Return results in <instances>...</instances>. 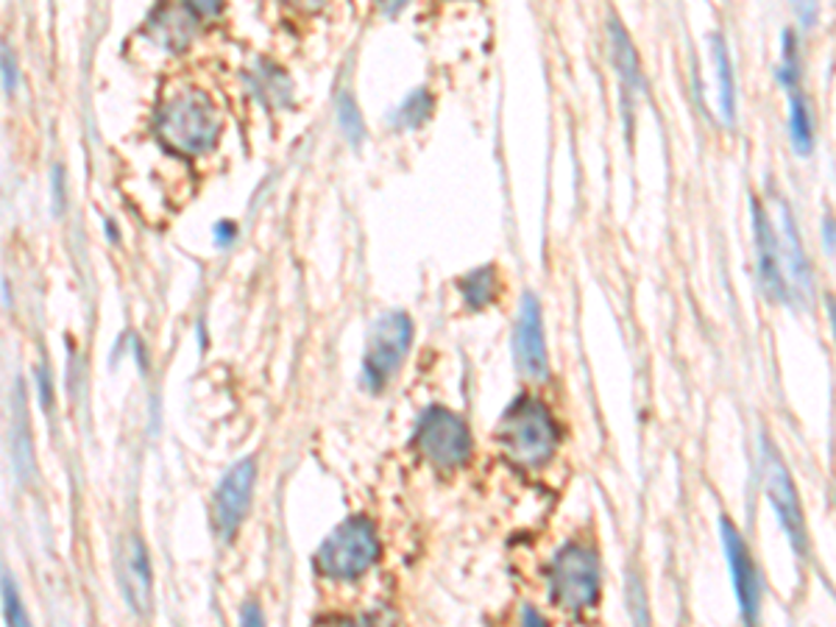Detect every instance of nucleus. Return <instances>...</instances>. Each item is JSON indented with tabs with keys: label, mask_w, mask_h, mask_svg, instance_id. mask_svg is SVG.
<instances>
[{
	"label": "nucleus",
	"mask_w": 836,
	"mask_h": 627,
	"mask_svg": "<svg viewBox=\"0 0 836 627\" xmlns=\"http://www.w3.org/2000/svg\"><path fill=\"white\" fill-rule=\"evenodd\" d=\"M315 627H371L369 619H349V616H330L315 622Z\"/></svg>",
	"instance_id": "28"
},
{
	"label": "nucleus",
	"mask_w": 836,
	"mask_h": 627,
	"mask_svg": "<svg viewBox=\"0 0 836 627\" xmlns=\"http://www.w3.org/2000/svg\"><path fill=\"white\" fill-rule=\"evenodd\" d=\"M413 343V321L407 312H385L374 321L362 352V386L371 393H380L387 379L399 371Z\"/></svg>",
	"instance_id": "4"
},
{
	"label": "nucleus",
	"mask_w": 836,
	"mask_h": 627,
	"mask_svg": "<svg viewBox=\"0 0 836 627\" xmlns=\"http://www.w3.org/2000/svg\"><path fill=\"white\" fill-rule=\"evenodd\" d=\"M184 9H188V12L193 14L195 20L215 17V14H220V3H184Z\"/></svg>",
	"instance_id": "29"
},
{
	"label": "nucleus",
	"mask_w": 836,
	"mask_h": 627,
	"mask_svg": "<svg viewBox=\"0 0 836 627\" xmlns=\"http://www.w3.org/2000/svg\"><path fill=\"white\" fill-rule=\"evenodd\" d=\"M798 14H800V20H803L805 25H812L814 14H817V7H812V3H805V7H798Z\"/></svg>",
	"instance_id": "32"
},
{
	"label": "nucleus",
	"mask_w": 836,
	"mask_h": 627,
	"mask_svg": "<svg viewBox=\"0 0 836 627\" xmlns=\"http://www.w3.org/2000/svg\"><path fill=\"white\" fill-rule=\"evenodd\" d=\"M500 447L513 466L538 469L556 454L558 427L547 404L518 397L500 418Z\"/></svg>",
	"instance_id": "2"
},
{
	"label": "nucleus",
	"mask_w": 836,
	"mask_h": 627,
	"mask_svg": "<svg viewBox=\"0 0 836 627\" xmlns=\"http://www.w3.org/2000/svg\"><path fill=\"white\" fill-rule=\"evenodd\" d=\"M628 603H631V614L636 625L647 627V596H644L642 583L636 578H631V585H628Z\"/></svg>",
	"instance_id": "23"
},
{
	"label": "nucleus",
	"mask_w": 836,
	"mask_h": 627,
	"mask_svg": "<svg viewBox=\"0 0 836 627\" xmlns=\"http://www.w3.org/2000/svg\"><path fill=\"white\" fill-rule=\"evenodd\" d=\"M778 81L792 93L800 81V59H798V37L795 32H784V59L778 64Z\"/></svg>",
	"instance_id": "20"
},
{
	"label": "nucleus",
	"mask_w": 836,
	"mask_h": 627,
	"mask_svg": "<svg viewBox=\"0 0 836 627\" xmlns=\"http://www.w3.org/2000/svg\"><path fill=\"white\" fill-rule=\"evenodd\" d=\"M50 199H53V212L62 215L64 204H68V193H64V168L57 165L53 174H50Z\"/></svg>",
	"instance_id": "24"
},
{
	"label": "nucleus",
	"mask_w": 836,
	"mask_h": 627,
	"mask_svg": "<svg viewBox=\"0 0 836 627\" xmlns=\"http://www.w3.org/2000/svg\"><path fill=\"white\" fill-rule=\"evenodd\" d=\"M416 447L435 466L457 469L471 458V433L446 407H430L416 427Z\"/></svg>",
	"instance_id": "6"
},
{
	"label": "nucleus",
	"mask_w": 836,
	"mask_h": 627,
	"mask_svg": "<svg viewBox=\"0 0 836 627\" xmlns=\"http://www.w3.org/2000/svg\"><path fill=\"white\" fill-rule=\"evenodd\" d=\"M118 578L126 603L138 616H148L154 608V575H151L148 549L140 535H126L118 547Z\"/></svg>",
	"instance_id": "11"
},
{
	"label": "nucleus",
	"mask_w": 836,
	"mask_h": 627,
	"mask_svg": "<svg viewBox=\"0 0 836 627\" xmlns=\"http://www.w3.org/2000/svg\"><path fill=\"white\" fill-rule=\"evenodd\" d=\"M714 45V68H717V81H719V109H722L725 123H733V115H737V84H733V62H730L728 45L725 39L712 37Z\"/></svg>",
	"instance_id": "16"
},
{
	"label": "nucleus",
	"mask_w": 836,
	"mask_h": 627,
	"mask_svg": "<svg viewBox=\"0 0 836 627\" xmlns=\"http://www.w3.org/2000/svg\"><path fill=\"white\" fill-rule=\"evenodd\" d=\"M493 280H497V276H493V265H482L477 268V271H471L468 276H463L461 291L471 310H480V307H486L488 301H491L493 287H497Z\"/></svg>",
	"instance_id": "18"
},
{
	"label": "nucleus",
	"mask_w": 836,
	"mask_h": 627,
	"mask_svg": "<svg viewBox=\"0 0 836 627\" xmlns=\"http://www.w3.org/2000/svg\"><path fill=\"white\" fill-rule=\"evenodd\" d=\"M780 224H784V237H780V249L784 251V262H789V293H798V296L809 298L814 291L812 280V265H809V257L803 251V242H800L798 226H795V217L789 212V206H780Z\"/></svg>",
	"instance_id": "13"
},
{
	"label": "nucleus",
	"mask_w": 836,
	"mask_h": 627,
	"mask_svg": "<svg viewBox=\"0 0 836 627\" xmlns=\"http://www.w3.org/2000/svg\"><path fill=\"white\" fill-rule=\"evenodd\" d=\"M335 115H337V126H341V131L349 138V143L360 145L362 138H366V126H362L360 106H357V100L351 98V93H346V90L337 95Z\"/></svg>",
	"instance_id": "19"
},
{
	"label": "nucleus",
	"mask_w": 836,
	"mask_h": 627,
	"mask_svg": "<svg viewBox=\"0 0 836 627\" xmlns=\"http://www.w3.org/2000/svg\"><path fill=\"white\" fill-rule=\"evenodd\" d=\"M608 34H611L613 62H617L619 75H622V87L624 93H628V115H631V98L642 90V64H638V54L636 48H633L631 37H628V32L619 25L617 17L611 20Z\"/></svg>",
	"instance_id": "14"
},
{
	"label": "nucleus",
	"mask_w": 836,
	"mask_h": 627,
	"mask_svg": "<svg viewBox=\"0 0 836 627\" xmlns=\"http://www.w3.org/2000/svg\"><path fill=\"white\" fill-rule=\"evenodd\" d=\"M107 237H109V240H115V242L120 240V235H118V229H115L112 221H107Z\"/></svg>",
	"instance_id": "33"
},
{
	"label": "nucleus",
	"mask_w": 836,
	"mask_h": 627,
	"mask_svg": "<svg viewBox=\"0 0 836 627\" xmlns=\"http://www.w3.org/2000/svg\"><path fill=\"white\" fill-rule=\"evenodd\" d=\"M380 558V539L366 516H351L337 524L315 553V569L332 580H355Z\"/></svg>",
	"instance_id": "3"
},
{
	"label": "nucleus",
	"mask_w": 836,
	"mask_h": 627,
	"mask_svg": "<svg viewBox=\"0 0 836 627\" xmlns=\"http://www.w3.org/2000/svg\"><path fill=\"white\" fill-rule=\"evenodd\" d=\"M719 530H722V547L725 555H728L730 578H733V589H737L739 611H742L748 627H755L759 625V614H762V575L755 569L739 530L733 528L728 519H719Z\"/></svg>",
	"instance_id": "9"
},
{
	"label": "nucleus",
	"mask_w": 836,
	"mask_h": 627,
	"mask_svg": "<svg viewBox=\"0 0 836 627\" xmlns=\"http://www.w3.org/2000/svg\"><path fill=\"white\" fill-rule=\"evenodd\" d=\"M213 235H215V242L226 249V246H231V242H235V237H238V226L231 224V221H218V224H215Z\"/></svg>",
	"instance_id": "26"
},
{
	"label": "nucleus",
	"mask_w": 836,
	"mask_h": 627,
	"mask_svg": "<svg viewBox=\"0 0 836 627\" xmlns=\"http://www.w3.org/2000/svg\"><path fill=\"white\" fill-rule=\"evenodd\" d=\"M823 242L825 251H834V221H831V217L823 221Z\"/></svg>",
	"instance_id": "31"
},
{
	"label": "nucleus",
	"mask_w": 836,
	"mask_h": 627,
	"mask_svg": "<svg viewBox=\"0 0 836 627\" xmlns=\"http://www.w3.org/2000/svg\"><path fill=\"white\" fill-rule=\"evenodd\" d=\"M522 627H547V619H544L536 608L525 605V608H522Z\"/></svg>",
	"instance_id": "30"
},
{
	"label": "nucleus",
	"mask_w": 836,
	"mask_h": 627,
	"mask_svg": "<svg viewBox=\"0 0 836 627\" xmlns=\"http://www.w3.org/2000/svg\"><path fill=\"white\" fill-rule=\"evenodd\" d=\"M39 402H43L45 411L53 407V386H50L48 368H39Z\"/></svg>",
	"instance_id": "27"
},
{
	"label": "nucleus",
	"mask_w": 836,
	"mask_h": 627,
	"mask_svg": "<svg viewBox=\"0 0 836 627\" xmlns=\"http://www.w3.org/2000/svg\"><path fill=\"white\" fill-rule=\"evenodd\" d=\"M240 627H265L263 608L256 603H246L243 614H240Z\"/></svg>",
	"instance_id": "25"
},
{
	"label": "nucleus",
	"mask_w": 836,
	"mask_h": 627,
	"mask_svg": "<svg viewBox=\"0 0 836 627\" xmlns=\"http://www.w3.org/2000/svg\"><path fill=\"white\" fill-rule=\"evenodd\" d=\"M432 115V95L430 90H413L405 100L399 104V109L394 113V126L396 129H418L421 123H427V118Z\"/></svg>",
	"instance_id": "17"
},
{
	"label": "nucleus",
	"mask_w": 836,
	"mask_h": 627,
	"mask_svg": "<svg viewBox=\"0 0 836 627\" xmlns=\"http://www.w3.org/2000/svg\"><path fill=\"white\" fill-rule=\"evenodd\" d=\"M256 483V463L254 458H246L224 474L218 483V490L213 497V524L215 533L224 541L235 539V533L243 524L246 513H249L251 494H254Z\"/></svg>",
	"instance_id": "8"
},
{
	"label": "nucleus",
	"mask_w": 836,
	"mask_h": 627,
	"mask_svg": "<svg viewBox=\"0 0 836 627\" xmlns=\"http://www.w3.org/2000/svg\"><path fill=\"white\" fill-rule=\"evenodd\" d=\"M0 75H3V87H7V93H14L20 84V68H17V57H14L9 45H0Z\"/></svg>",
	"instance_id": "22"
},
{
	"label": "nucleus",
	"mask_w": 836,
	"mask_h": 627,
	"mask_svg": "<svg viewBox=\"0 0 836 627\" xmlns=\"http://www.w3.org/2000/svg\"><path fill=\"white\" fill-rule=\"evenodd\" d=\"M220 118L210 95L199 90L174 93L156 109V138L181 156H201L218 143Z\"/></svg>",
	"instance_id": "1"
},
{
	"label": "nucleus",
	"mask_w": 836,
	"mask_h": 627,
	"mask_svg": "<svg viewBox=\"0 0 836 627\" xmlns=\"http://www.w3.org/2000/svg\"><path fill=\"white\" fill-rule=\"evenodd\" d=\"M764 490H767L769 502H773L778 522L787 533L789 544L800 558L809 555V533H805L803 508H800L798 488H795L792 477H789L784 460L775 454L773 447H764Z\"/></svg>",
	"instance_id": "7"
},
{
	"label": "nucleus",
	"mask_w": 836,
	"mask_h": 627,
	"mask_svg": "<svg viewBox=\"0 0 836 627\" xmlns=\"http://www.w3.org/2000/svg\"><path fill=\"white\" fill-rule=\"evenodd\" d=\"M550 591L561 608H592L599 596V560L583 544H566L550 566Z\"/></svg>",
	"instance_id": "5"
},
{
	"label": "nucleus",
	"mask_w": 836,
	"mask_h": 627,
	"mask_svg": "<svg viewBox=\"0 0 836 627\" xmlns=\"http://www.w3.org/2000/svg\"><path fill=\"white\" fill-rule=\"evenodd\" d=\"M513 357L518 371L530 379H547L550 374V357H547V341H544L541 305L533 293L522 296L518 307L516 330H513Z\"/></svg>",
	"instance_id": "10"
},
{
	"label": "nucleus",
	"mask_w": 836,
	"mask_h": 627,
	"mask_svg": "<svg viewBox=\"0 0 836 627\" xmlns=\"http://www.w3.org/2000/svg\"><path fill=\"white\" fill-rule=\"evenodd\" d=\"M750 215H753V237H755V260H759V276H762L764 291L778 301H789L787 271H784V249L775 235V226L769 221L767 210L759 201H750Z\"/></svg>",
	"instance_id": "12"
},
{
	"label": "nucleus",
	"mask_w": 836,
	"mask_h": 627,
	"mask_svg": "<svg viewBox=\"0 0 836 627\" xmlns=\"http://www.w3.org/2000/svg\"><path fill=\"white\" fill-rule=\"evenodd\" d=\"M789 134L792 145L800 156H809L814 149V118L812 106L800 90L789 93Z\"/></svg>",
	"instance_id": "15"
},
{
	"label": "nucleus",
	"mask_w": 836,
	"mask_h": 627,
	"mask_svg": "<svg viewBox=\"0 0 836 627\" xmlns=\"http://www.w3.org/2000/svg\"><path fill=\"white\" fill-rule=\"evenodd\" d=\"M3 616H7L9 627H32V619H28V611L23 605V596L17 594L12 580H3Z\"/></svg>",
	"instance_id": "21"
}]
</instances>
